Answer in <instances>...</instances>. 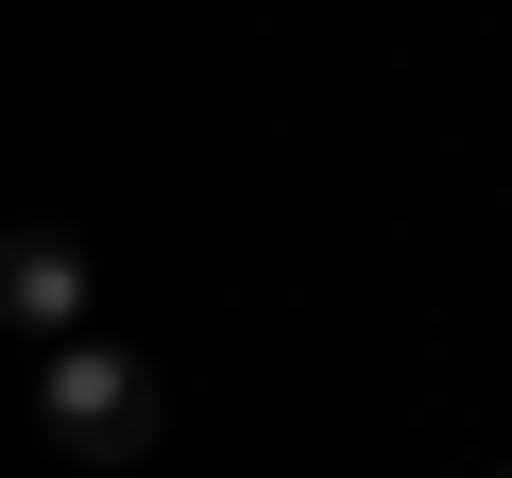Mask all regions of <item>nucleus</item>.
I'll return each mask as SVG.
<instances>
[{
    "mask_svg": "<svg viewBox=\"0 0 512 478\" xmlns=\"http://www.w3.org/2000/svg\"><path fill=\"white\" fill-rule=\"evenodd\" d=\"M35 410H52V444H69V461H137V444H154V376H137L120 342H69Z\"/></svg>",
    "mask_w": 512,
    "mask_h": 478,
    "instance_id": "1",
    "label": "nucleus"
},
{
    "mask_svg": "<svg viewBox=\"0 0 512 478\" xmlns=\"http://www.w3.org/2000/svg\"><path fill=\"white\" fill-rule=\"evenodd\" d=\"M0 325H35V342L86 325V257H69V239H0Z\"/></svg>",
    "mask_w": 512,
    "mask_h": 478,
    "instance_id": "2",
    "label": "nucleus"
}]
</instances>
